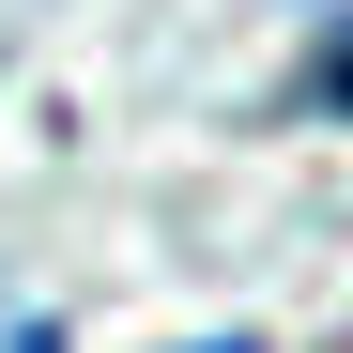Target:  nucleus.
I'll return each mask as SVG.
<instances>
[{"label": "nucleus", "mask_w": 353, "mask_h": 353, "mask_svg": "<svg viewBox=\"0 0 353 353\" xmlns=\"http://www.w3.org/2000/svg\"><path fill=\"white\" fill-rule=\"evenodd\" d=\"M292 108H323V123H353V16H323L307 77H292Z\"/></svg>", "instance_id": "obj_1"}, {"label": "nucleus", "mask_w": 353, "mask_h": 353, "mask_svg": "<svg viewBox=\"0 0 353 353\" xmlns=\"http://www.w3.org/2000/svg\"><path fill=\"white\" fill-rule=\"evenodd\" d=\"M200 353H246V338H200Z\"/></svg>", "instance_id": "obj_2"}]
</instances>
